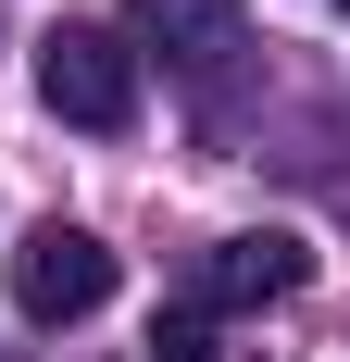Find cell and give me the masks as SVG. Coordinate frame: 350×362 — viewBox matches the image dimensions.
I'll return each mask as SVG.
<instances>
[{
  "instance_id": "6da1fadb",
  "label": "cell",
  "mask_w": 350,
  "mask_h": 362,
  "mask_svg": "<svg viewBox=\"0 0 350 362\" xmlns=\"http://www.w3.org/2000/svg\"><path fill=\"white\" fill-rule=\"evenodd\" d=\"M38 100L63 125H88V138H125L138 125V50L113 25H50L38 37Z\"/></svg>"
},
{
  "instance_id": "7a4b0ae2",
  "label": "cell",
  "mask_w": 350,
  "mask_h": 362,
  "mask_svg": "<svg viewBox=\"0 0 350 362\" xmlns=\"http://www.w3.org/2000/svg\"><path fill=\"white\" fill-rule=\"evenodd\" d=\"M101 300H113V250L88 225H38L26 250H13V313L26 325H88Z\"/></svg>"
},
{
  "instance_id": "3957f363",
  "label": "cell",
  "mask_w": 350,
  "mask_h": 362,
  "mask_svg": "<svg viewBox=\"0 0 350 362\" xmlns=\"http://www.w3.org/2000/svg\"><path fill=\"white\" fill-rule=\"evenodd\" d=\"M300 275H313V250H300V238H288V225H263V238H213L201 262H188V313H263V300H288L300 288Z\"/></svg>"
},
{
  "instance_id": "277c9868",
  "label": "cell",
  "mask_w": 350,
  "mask_h": 362,
  "mask_svg": "<svg viewBox=\"0 0 350 362\" xmlns=\"http://www.w3.org/2000/svg\"><path fill=\"white\" fill-rule=\"evenodd\" d=\"M125 13L175 75H225V50H238V0H125Z\"/></svg>"
},
{
  "instance_id": "5b68a950",
  "label": "cell",
  "mask_w": 350,
  "mask_h": 362,
  "mask_svg": "<svg viewBox=\"0 0 350 362\" xmlns=\"http://www.w3.org/2000/svg\"><path fill=\"white\" fill-rule=\"evenodd\" d=\"M150 350H163V362H213V325H201V313H163V325H150Z\"/></svg>"
},
{
  "instance_id": "8992f818",
  "label": "cell",
  "mask_w": 350,
  "mask_h": 362,
  "mask_svg": "<svg viewBox=\"0 0 350 362\" xmlns=\"http://www.w3.org/2000/svg\"><path fill=\"white\" fill-rule=\"evenodd\" d=\"M338 13H350V0H338Z\"/></svg>"
}]
</instances>
